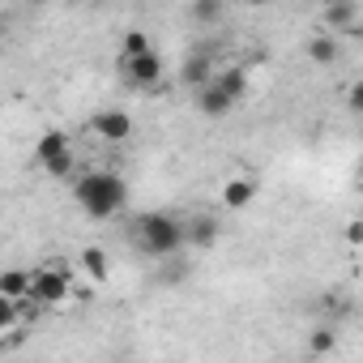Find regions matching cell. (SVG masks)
Instances as JSON below:
<instances>
[{"instance_id":"cell-2","label":"cell","mask_w":363,"mask_h":363,"mask_svg":"<svg viewBox=\"0 0 363 363\" xmlns=\"http://www.w3.org/2000/svg\"><path fill=\"white\" fill-rule=\"evenodd\" d=\"M73 201L82 206L86 218L107 223V218H116L128 206V184L116 171H82L73 179Z\"/></svg>"},{"instance_id":"cell-6","label":"cell","mask_w":363,"mask_h":363,"mask_svg":"<svg viewBox=\"0 0 363 363\" xmlns=\"http://www.w3.org/2000/svg\"><path fill=\"white\" fill-rule=\"evenodd\" d=\"M214 77H218V69H214V56H210L206 48L189 52V56H184V65H179V82H184L193 94H197V90H206Z\"/></svg>"},{"instance_id":"cell-9","label":"cell","mask_w":363,"mask_h":363,"mask_svg":"<svg viewBox=\"0 0 363 363\" xmlns=\"http://www.w3.org/2000/svg\"><path fill=\"white\" fill-rule=\"evenodd\" d=\"M184 231H189V248H214L218 235H223V227H218L214 214H189Z\"/></svg>"},{"instance_id":"cell-7","label":"cell","mask_w":363,"mask_h":363,"mask_svg":"<svg viewBox=\"0 0 363 363\" xmlns=\"http://www.w3.org/2000/svg\"><path fill=\"white\" fill-rule=\"evenodd\" d=\"M73 154V141H69V133H60V128H48L39 141H35V162L48 171L52 162H65Z\"/></svg>"},{"instance_id":"cell-1","label":"cell","mask_w":363,"mask_h":363,"mask_svg":"<svg viewBox=\"0 0 363 363\" xmlns=\"http://www.w3.org/2000/svg\"><path fill=\"white\" fill-rule=\"evenodd\" d=\"M133 244L154 257V261H171L189 248V231H184V218L179 214H167V210H150V214H137L133 218Z\"/></svg>"},{"instance_id":"cell-13","label":"cell","mask_w":363,"mask_h":363,"mask_svg":"<svg viewBox=\"0 0 363 363\" xmlns=\"http://www.w3.org/2000/svg\"><path fill=\"white\" fill-rule=\"evenodd\" d=\"M303 56H308L312 65H333V60L342 56V43H337V35L320 30V35H308V43H303Z\"/></svg>"},{"instance_id":"cell-19","label":"cell","mask_w":363,"mask_h":363,"mask_svg":"<svg viewBox=\"0 0 363 363\" xmlns=\"http://www.w3.org/2000/svg\"><path fill=\"white\" fill-rule=\"evenodd\" d=\"M342 240H346V244H354V248H363V218H354V223H346V231H342Z\"/></svg>"},{"instance_id":"cell-14","label":"cell","mask_w":363,"mask_h":363,"mask_svg":"<svg viewBox=\"0 0 363 363\" xmlns=\"http://www.w3.org/2000/svg\"><path fill=\"white\" fill-rule=\"evenodd\" d=\"M214 82L231 94V103H244V94H248V69H244V65H227V69H218Z\"/></svg>"},{"instance_id":"cell-15","label":"cell","mask_w":363,"mask_h":363,"mask_svg":"<svg viewBox=\"0 0 363 363\" xmlns=\"http://www.w3.org/2000/svg\"><path fill=\"white\" fill-rule=\"evenodd\" d=\"M82 274H86L90 282H99V286H103V282H107V274H111V257H107L103 248H94V244H90V248H82Z\"/></svg>"},{"instance_id":"cell-12","label":"cell","mask_w":363,"mask_h":363,"mask_svg":"<svg viewBox=\"0 0 363 363\" xmlns=\"http://www.w3.org/2000/svg\"><path fill=\"white\" fill-rule=\"evenodd\" d=\"M35 291V269H5L0 274V299H30Z\"/></svg>"},{"instance_id":"cell-17","label":"cell","mask_w":363,"mask_h":363,"mask_svg":"<svg viewBox=\"0 0 363 363\" xmlns=\"http://www.w3.org/2000/svg\"><path fill=\"white\" fill-rule=\"evenodd\" d=\"M154 43L145 30H124V43H120V60H137V56H150Z\"/></svg>"},{"instance_id":"cell-20","label":"cell","mask_w":363,"mask_h":363,"mask_svg":"<svg viewBox=\"0 0 363 363\" xmlns=\"http://www.w3.org/2000/svg\"><path fill=\"white\" fill-rule=\"evenodd\" d=\"M346 103H350V111H359V116H363V82H354V86H350Z\"/></svg>"},{"instance_id":"cell-18","label":"cell","mask_w":363,"mask_h":363,"mask_svg":"<svg viewBox=\"0 0 363 363\" xmlns=\"http://www.w3.org/2000/svg\"><path fill=\"white\" fill-rule=\"evenodd\" d=\"M223 5H218V0H197V5L189 9V18L197 22V26H214V22H223Z\"/></svg>"},{"instance_id":"cell-5","label":"cell","mask_w":363,"mask_h":363,"mask_svg":"<svg viewBox=\"0 0 363 363\" xmlns=\"http://www.w3.org/2000/svg\"><path fill=\"white\" fill-rule=\"evenodd\" d=\"M120 69H124V82H128L133 90H154V86L162 82V56H158V52L137 56V60H120Z\"/></svg>"},{"instance_id":"cell-3","label":"cell","mask_w":363,"mask_h":363,"mask_svg":"<svg viewBox=\"0 0 363 363\" xmlns=\"http://www.w3.org/2000/svg\"><path fill=\"white\" fill-rule=\"evenodd\" d=\"M73 265H65V261H48V265H39L35 269V291H30V299L35 303H43V308H60L69 295H73Z\"/></svg>"},{"instance_id":"cell-8","label":"cell","mask_w":363,"mask_h":363,"mask_svg":"<svg viewBox=\"0 0 363 363\" xmlns=\"http://www.w3.org/2000/svg\"><path fill=\"white\" fill-rule=\"evenodd\" d=\"M359 18H363V9L354 5V0H337V5H325V13H320V22H325L329 35H350V30L359 26Z\"/></svg>"},{"instance_id":"cell-16","label":"cell","mask_w":363,"mask_h":363,"mask_svg":"<svg viewBox=\"0 0 363 363\" xmlns=\"http://www.w3.org/2000/svg\"><path fill=\"white\" fill-rule=\"evenodd\" d=\"M337 350V325L325 320V325H312L308 329V354H333Z\"/></svg>"},{"instance_id":"cell-11","label":"cell","mask_w":363,"mask_h":363,"mask_svg":"<svg viewBox=\"0 0 363 363\" xmlns=\"http://www.w3.org/2000/svg\"><path fill=\"white\" fill-rule=\"evenodd\" d=\"M252 201H257V179L231 175L227 184H223V206H227V210H248Z\"/></svg>"},{"instance_id":"cell-10","label":"cell","mask_w":363,"mask_h":363,"mask_svg":"<svg viewBox=\"0 0 363 363\" xmlns=\"http://www.w3.org/2000/svg\"><path fill=\"white\" fill-rule=\"evenodd\" d=\"M193 103H197V111H201V116H210V120H223V116L235 107V103H231V94H227L218 82H210L206 90H197V94H193Z\"/></svg>"},{"instance_id":"cell-4","label":"cell","mask_w":363,"mask_h":363,"mask_svg":"<svg viewBox=\"0 0 363 363\" xmlns=\"http://www.w3.org/2000/svg\"><path fill=\"white\" fill-rule=\"evenodd\" d=\"M90 133L99 141H107V145H120V141L133 137V116L124 107H103V111L90 116Z\"/></svg>"}]
</instances>
